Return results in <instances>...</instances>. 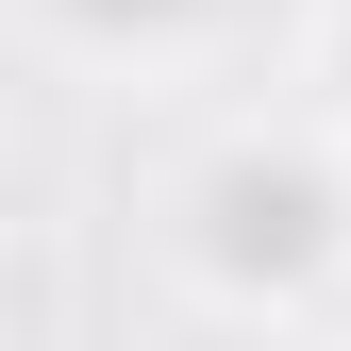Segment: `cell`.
Returning <instances> with one entry per match:
<instances>
[{
    "mask_svg": "<svg viewBox=\"0 0 351 351\" xmlns=\"http://www.w3.org/2000/svg\"><path fill=\"white\" fill-rule=\"evenodd\" d=\"M318 84H335V101H351V0H335V17H318Z\"/></svg>",
    "mask_w": 351,
    "mask_h": 351,
    "instance_id": "1",
    "label": "cell"
}]
</instances>
